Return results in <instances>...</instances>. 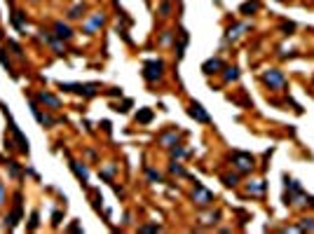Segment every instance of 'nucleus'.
Instances as JSON below:
<instances>
[{"label": "nucleus", "instance_id": "nucleus-9", "mask_svg": "<svg viewBox=\"0 0 314 234\" xmlns=\"http://www.w3.org/2000/svg\"><path fill=\"white\" fill-rule=\"evenodd\" d=\"M246 28H249V23H239V26H234V28H230L225 38H228V40H237V38L242 35V31H246Z\"/></svg>", "mask_w": 314, "mask_h": 234}, {"label": "nucleus", "instance_id": "nucleus-21", "mask_svg": "<svg viewBox=\"0 0 314 234\" xmlns=\"http://www.w3.org/2000/svg\"><path fill=\"white\" fill-rule=\"evenodd\" d=\"M169 10H171V5H169V2H162V7H160V12H162L164 17L169 14Z\"/></svg>", "mask_w": 314, "mask_h": 234}, {"label": "nucleus", "instance_id": "nucleus-16", "mask_svg": "<svg viewBox=\"0 0 314 234\" xmlns=\"http://www.w3.org/2000/svg\"><path fill=\"white\" fill-rule=\"evenodd\" d=\"M73 171H75V174L80 176L82 180H87V169H82V166H80L78 162H73Z\"/></svg>", "mask_w": 314, "mask_h": 234}, {"label": "nucleus", "instance_id": "nucleus-20", "mask_svg": "<svg viewBox=\"0 0 314 234\" xmlns=\"http://www.w3.org/2000/svg\"><path fill=\"white\" fill-rule=\"evenodd\" d=\"M223 180H225V185H234L237 183V176H225Z\"/></svg>", "mask_w": 314, "mask_h": 234}, {"label": "nucleus", "instance_id": "nucleus-3", "mask_svg": "<svg viewBox=\"0 0 314 234\" xmlns=\"http://www.w3.org/2000/svg\"><path fill=\"white\" fill-rule=\"evenodd\" d=\"M162 68H164V63L162 61H148L146 66H143V78L146 80H157L160 75H162Z\"/></svg>", "mask_w": 314, "mask_h": 234}, {"label": "nucleus", "instance_id": "nucleus-2", "mask_svg": "<svg viewBox=\"0 0 314 234\" xmlns=\"http://www.w3.org/2000/svg\"><path fill=\"white\" fill-rule=\"evenodd\" d=\"M263 82L268 84L270 89H284V87H286V78H284V73L277 68L263 73Z\"/></svg>", "mask_w": 314, "mask_h": 234}, {"label": "nucleus", "instance_id": "nucleus-12", "mask_svg": "<svg viewBox=\"0 0 314 234\" xmlns=\"http://www.w3.org/2000/svg\"><path fill=\"white\" fill-rule=\"evenodd\" d=\"M258 7H260V5H258V0H251V2H244V5H242V12H256Z\"/></svg>", "mask_w": 314, "mask_h": 234}, {"label": "nucleus", "instance_id": "nucleus-11", "mask_svg": "<svg viewBox=\"0 0 314 234\" xmlns=\"http://www.w3.org/2000/svg\"><path fill=\"white\" fill-rule=\"evenodd\" d=\"M40 101H42V103H49L52 108H59V101L54 96H49V94H40Z\"/></svg>", "mask_w": 314, "mask_h": 234}, {"label": "nucleus", "instance_id": "nucleus-24", "mask_svg": "<svg viewBox=\"0 0 314 234\" xmlns=\"http://www.w3.org/2000/svg\"><path fill=\"white\" fill-rule=\"evenodd\" d=\"M0 201H2V187H0Z\"/></svg>", "mask_w": 314, "mask_h": 234}, {"label": "nucleus", "instance_id": "nucleus-4", "mask_svg": "<svg viewBox=\"0 0 314 234\" xmlns=\"http://www.w3.org/2000/svg\"><path fill=\"white\" fill-rule=\"evenodd\" d=\"M192 201L199 204V206H209L211 201H213V195H211L204 185H197L195 187V192H192Z\"/></svg>", "mask_w": 314, "mask_h": 234}, {"label": "nucleus", "instance_id": "nucleus-13", "mask_svg": "<svg viewBox=\"0 0 314 234\" xmlns=\"http://www.w3.org/2000/svg\"><path fill=\"white\" fill-rule=\"evenodd\" d=\"M101 23H104V17H101V14H96V17L92 19V21H89V26H87V31L92 33L94 28H96V26H101Z\"/></svg>", "mask_w": 314, "mask_h": 234}, {"label": "nucleus", "instance_id": "nucleus-7", "mask_svg": "<svg viewBox=\"0 0 314 234\" xmlns=\"http://www.w3.org/2000/svg\"><path fill=\"white\" fill-rule=\"evenodd\" d=\"M221 68H223L221 58H209V61L204 63V73H218Z\"/></svg>", "mask_w": 314, "mask_h": 234}, {"label": "nucleus", "instance_id": "nucleus-15", "mask_svg": "<svg viewBox=\"0 0 314 234\" xmlns=\"http://www.w3.org/2000/svg\"><path fill=\"white\" fill-rule=\"evenodd\" d=\"M298 227H300V230H310V232H314V218H305Z\"/></svg>", "mask_w": 314, "mask_h": 234}, {"label": "nucleus", "instance_id": "nucleus-17", "mask_svg": "<svg viewBox=\"0 0 314 234\" xmlns=\"http://www.w3.org/2000/svg\"><path fill=\"white\" fill-rule=\"evenodd\" d=\"M136 119H139V122H150V119H152V113H150V110H141L139 115H136Z\"/></svg>", "mask_w": 314, "mask_h": 234}, {"label": "nucleus", "instance_id": "nucleus-14", "mask_svg": "<svg viewBox=\"0 0 314 234\" xmlns=\"http://www.w3.org/2000/svg\"><path fill=\"white\" fill-rule=\"evenodd\" d=\"M225 70H228V73H225V82H232L239 78V70L237 68H225Z\"/></svg>", "mask_w": 314, "mask_h": 234}, {"label": "nucleus", "instance_id": "nucleus-8", "mask_svg": "<svg viewBox=\"0 0 314 234\" xmlns=\"http://www.w3.org/2000/svg\"><path fill=\"white\" fill-rule=\"evenodd\" d=\"M54 31H57V35L61 38V40H68L70 35H73V31H70L68 26H66V23H61V21H59L57 26H54Z\"/></svg>", "mask_w": 314, "mask_h": 234}, {"label": "nucleus", "instance_id": "nucleus-19", "mask_svg": "<svg viewBox=\"0 0 314 234\" xmlns=\"http://www.w3.org/2000/svg\"><path fill=\"white\" fill-rule=\"evenodd\" d=\"M171 174H178V176H186V171L178 166V164H171Z\"/></svg>", "mask_w": 314, "mask_h": 234}, {"label": "nucleus", "instance_id": "nucleus-5", "mask_svg": "<svg viewBox=\"0 0 314 234\" xmlns=\"http://www.w3.org/2000/svg\"><path fill=\"white\" fill-rule=\"evenodd\" d=\"M188 113H190V117H195L197 122H209V119H211L209 113H204V110H202V105H199V103H192V105H190V110H188Z\"/></svg>", "mask_w": 314, "mask_h": 234}, {"label": "nucleus", "instance_id": "nucleus-22", "mask_svg": "<svg viewBox=\"0 0 314 234\" xmlns=\"http://www.w3.org/2000/svg\"><path fill=\"white\" fill-rule=\"evenodd\" d=\"M0 63H2V66H7V70H10V61L5 58V54H2V49H0Z\"/></svg>", "mask_w": 314, "mask_h": 234}, {"label": "nucleus", "instance_id": "nucleus-10", "mask_svg": "<svg viewBox=\"0 0 314 234\" xmlns=\"http://www.w3.org/2000/svg\"><path fill=\"white\" fill-rule=\"evenodd\" d=\"M249 192H251V195H263V192H265V183H263V180L249 183Z\"/></svg>", "mask_w": 314, "mask_h": 234}, {"label": "nucleus", "instance_id": "nucleus-1", "mask_svg": "<svg viewBox=\"0 0 314 234\" xmlns=\"http://www.w3.org/2000/svg\"><path fill=\"white\" fill-rule=\"evenodd\" d=\"M232 164H234V169H237L239 174H249V171H253V164H256V159H253L249 152H234V155H232Z\"/></svg>", "mask_w": 314, "mask_h": 234}, {"label": "nucleus", "instance_id": "nucleus-23", "mask_svg": "<svg viewBox=\"0 0 314 234\" xmlns=\"http://www.w3.org/2000/svg\"><path fill=\"white\" fill-rule=\"evenodd\" d=\"M80 12H82V7H75V10L70 12V19H78V17H80Z\"/></svg>", "mask_w": 314, "mask_h": 234}, {"label": "nucleus", "instance_id": "nucleus-6", "mask_svg": "<svg viewBox=\"0 0 314 234\" xmlns=\"http://www.w3.org/2000/svg\"><path fill=\"white\" fill-rule=\"evenodd\" d=\"M75 92H80L82 96H94V94L99 92V84L96 82H89V84H78V89Z\"/></svg>", "mask_w": 314, "mask_h": 234}, {"label": "nucleus", "instance_id": "nucleus-18", "mask_svg": "<svg viewBox=\"0 0 314 234\" xmlns=\"http://www.w3.org/2000/svg\"><path fill=\"white\" fill-rule=\"evenodd\" d=\"M216 218H218V213H209V215L202 218V222H204V225H211V222H216Z\"/></svg>", "mask_w": 314, "mask_h": 234}]
</instances>
